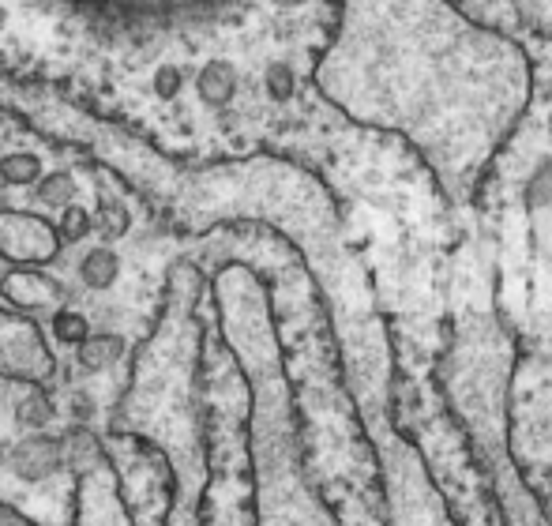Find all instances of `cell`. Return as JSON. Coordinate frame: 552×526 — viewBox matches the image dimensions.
I'll use <instances>...</instances> for the list:
<instances>
[{
	"label": "cell",
	"mask_w": 552,
	"mask_h": 526,
	"mask_svg": "<svg viewBox=\"0 0 552 526\" xmlns=\"http://www.w3.org/2000/svg\"><path fill=\"white\" fill-rule=\"evenodd\" d=\"M312 87L357 128L406 143L455 211H470L530 102L515 38L451 0H338Z\"/></svg>",
	"instance_id": "6da1fadb"
},
{
	"label": "cell",
	"mask_w": 552,
	"mask_h": 526,
	"mask_svg": "<svg viewBox=\"0 0 552 526\" xmlns=\"http://www.w3.org/2000/svg\"><path fill=\"white\" fill-rule=\"evenodd\" d=\"M233 241L241 245L233 260L252 267L267 286L308 481L335 515V526H391L380 463L350 403L327 312L305 263L263 226H233Z\"/></svg>",
	"instance_id": "7a4b0ae2"
},
{
	"label": "cell",
	"mask_w": 552,
	"mask_h": 526,
	"mask_svg": "<svg viewBox=\"0 0 552 526\" xmlns=\"http://www.w3.org/2000/svg\"><path fill=\"white\" fill-rule=\"evenodd\" d=\"M530 61V102L485 170L470 215L492 248V305L515 350L552 357V46L511 34Z\"/></svg>",
	"instance_id": "3957f363"
},
{
	"label": "cell",
	"mask_w": 552,
	"mask_h": 526,
	"mask_svg": "<svg viewBox=\"0 0 552 526\" xmlns=\"http://www.w3.org/2000/svg\"><path fill=\"white\" fill-rule=\"evenodd\" d=\"M215 301L222 331L237 365L245 372L248 448L256 481V526H335V515L320 500L301 463V436L293 418V395L282 369L271 301L263 279L237 260L215 271Z\"/></svg>",
	"instance_id": "277c9868"
},
{
	"label": "cell",
	"mask_w": 552,
	"mask_h": 526,
	"mask_svg": "<svg viewBox=\"0 0 552 526\" xmlns=\"http://www.w3.org/2000/svg\"><path fill=\"white\" fill-rule=\"evenodd\" d=\"M507 455L552 526V357H515L507 380Z\"/></svg>",
	"instance_id": "5b68a950"
},
{
	"label": "cell",
	"mask_w": 552,
	"mask_h": 526,
	"mask_svg": "<svg viewBox=\"0 0 552 526\" xmlns=\"http://www.w3.org/2000/svg\"><path fill=\"white\" fill-rule=\"evenodd\" d=\"M459 12L500 34H530L552 46V0H451Z\"/></svg>",
	"instance_id": "8992f818"
},
{
	"label": "cell",
	"mask_w": 552,
	"mask_h": 526,
	"mask_svg": "<svg viewBox=\"0 0 552 526\" xmlns=\"http://www.w3.org/2000/svg\"><path fill=\"white\" fill-rule=\"evenodd\" d=\"M49 372H53V354L46 350L38 324L0 309V376L46 380Z\"/></svg>",
	"instance_id": "52a82bcc"
},
{
	"label": "cell",
	"mask_w": 552,
	"mask_h": 526,
	"mask_svg": "<svg viewBox=\"0 0 552 526\" xmlns=\"http://www.w3.org/2000/svg\"><path fill=\"white\" fill-rule=\"evenodd\" d=\"M61 252L57 226L27 211H0V256L12 263H49Z\"/></svg>",
	"instance_id": "ba28073f"
},
{
	"label": "cell",
	"mask_w": 552,
	"mask_h": 526,
	"mask_svg": "<svg viewBox=\"0 0 552 526\" xmlns=\"http://www.w3.org/2000/svg\"><path fill=\"white\" fill-rule=\"evenodd\" d=\"M0 294L23 312H57L64 309V286L38 271H12L0 279Z\"/></svg>",
	"instance_id": "9c48e42d"
},
{
	"label": "cell",
	"mask_w": 552,
	"mask_h": 526,
	"mask_svg": "<svg viewBox=\"0 0 552 526\" xmlns=\"http://www.w3.org/2000/svg\"><path fill=\"white\" fill-rule=\"evenodd\" d=\"M61 466H64V436L34 433L27 440H19L16 451H12V470L23 481H46Z\"/></svg>",
	"instance_id": "30bf717a"
},
{
	"label": "cell",
	"mask_w": 552,
	"mask_h": 526,
	"mask_svg": "<svg viewBox=\"0 0 552 526\" xmlns=\"http://www.w3.org/2000/svg\"><path fill=\"white\" fill-rule=\"evenodd\" d=\"M79 279H83V286H91V290H109L113 282L121 279V256L109 245L87 248L83 260H79Z\"/></svg>",
	"instance_id": "8fae6325"
},
{
	"label": "cell",
	"mask_w": 552,
	"mask_h": 526,
	"mask_svg": "<svg viewBox=\"0 0 552 526\" xmlns=\"http://www.w3.org/2000/svg\"><path fill=\"white\" fill-rule=\"evenodd\" d=\"M76 354L87 372H106L124 357V339L121 335H91L83 346H76Z\"/></svg>",
	"instance_id": "7c38bea8"
},
{
	"label": "cell",
	"mask_w": 552,
	"mask_h": 526,
	"mask_svg": "<svg viewBox=\"0 0 552 526\" xmlns=\"http://www.w3.org/2000/svg\"><path fill=\"white\" fill-rule=\"evenodd\" d=\"M0 181L4 185H34V181H42V158L31 155V151H12V155L0 158Z\"/></svg>",
	"instance_id": "4fadbf2b"
},
{
	"label": "cell",
	"mask_w": 552,
	"mask_h": 526,
	"mask_svg": "<svg viewBox=\"0 0 552 526\" xmlns=\"http://www.w3.org/2000/svg\"><path fill=\"white\" fill-rule=\"evenodd\" d=\"M34 196H38V203H42V207H57V211H64L68 203H76V177H72L68 170L49 173V177H42V181H38Z\"/></svg>",
	"instance_id": "5bb4252c"
},
{
	"label": "cell",
	"mask_w": 552,
	"mask_h": 526,
	"mask_svg": "<svg viewBox=\"0 0 552 526\" xmlns=\"http://www.w3.org/2000/svg\"><path fill=\"white\" fill-rule=\"evenodd\" d=\"M53 339L61 346H83L91 339V320L76 309H57L53 312Z\"/></svg>",
	"instance_id": "9a60e30c"
},
{
	"label": "cell",
	"mask_w": 552,
	"mask_h": 526,
	"mask_svg": "<svg viewBox=\"0 0 552 526\" xmlns=\"http://www.w3.org/2000/svg\"><path fill=\"white\" fill-rule=\"evenodd\" d=\"M16 421H19V429H27V433H42L49 421H53V403H49V395H42V391L23 395L16 406Z\"/></svg>",
	"instance_id": "2e32d148"
},
{
	"label": "cell",
	"mask_w": 552,
	"mask_h": 526,
	"mask_svg": "<svg viewBox=\"0 0 552 526\" xmlns=\"http://www.w3.org/2000/svg\"><path fill=\"white\" fill-rule=\"evenodd\" d=\"M94 230V215L87 207H79V203H68L61 211V222H57V237H61L64 245H76L83 241L87 233Z\"/></svg>",
	"instance_id": "e0dca14e"
},
{
	"label": "cell",
	"mask_w": 552,
	"mask_h": 526,
	"mask_svg": "<svg viewBox=\"0 0 552 526\" xmlns=\"http://www.w3.org/2000/svg\"><path fill=\"white\" fill-rule=\"evenodd\" d=\"M151 94L158 102H177L184 94V68L181 64H158L151 76Z\"/></svg>",
	"instance_id": "ac0fdd59"
},
{
	"label": "cell",
	"mask_w": 552,
	"mask_h": 526,
	"mask_svg": "<svg viewBox=\"0 0 552 526\" xmlns=\"http://www.w3.org/2000/svg\"><path fill=\"white\" fill-rule=\"evenodd\" d=\"M128 222H132V218H128V207L117 200H106L102 203V211L94 215V226H102V233H106L109 241H113V237H124V233H128Z\"/></svg>",
	"instance_id": "d6986e66"
},
{
	"label": "cell",
	"mask_w": 552,
	"mask_h": 526,
	"mask_svg": "<svg viewBox=\"0 0 552 526\" xmlns=\"http://www.w3.org/2000/svg\"><path fill=\"white\" fill-rule=\"evenodd\" d=\"M72 418L79 421V425H87V421H94V399L91 395H72Z\"/></svg>",
	"instance_id": "ffe728a7"
},
{
	"label": "cell",
	"mask_w": 552,
	"mask_h": 526,
	"mask_svg": "<svg viewBox=\"0 0 552 526\" xmlns=\"http://www.w3.org/2000/svg\"><path fill=\"white\" fill-rule=\"evenodd\" d=\"M0 526H38V523H31L27 515H19L16 508H8V504H0Z\"/></svg>",
	"instance_id": "44dd1931"
}]
</instances>
